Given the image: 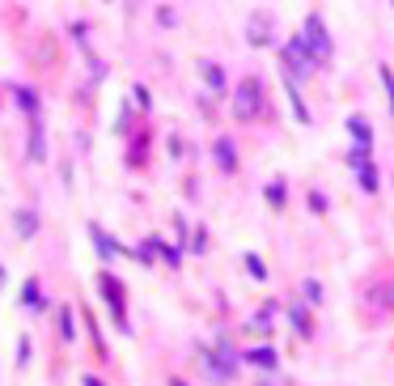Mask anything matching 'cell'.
<instances>
[{
  "label": "cell",
  "instance_id": "obj_12",
  "mask_svg": "<svg viewBox=\"0 0 394 386\" xmlns=\"http://www.w3.org/2000/svg\"><path fill=\"white\" fill-rule=\"evenodd\" d=\"M30 157H34V161H43V157H47V144H43V124H38V119H34V132H30Z\"/></svg>",
  "mask_w": 394,
  "mask_h": 386
},
{
  "label": "cell",
  "instance_id": "obj_17",
  "mask_svg": "<svg viewBox=\"0 0 394 386\" xmlns=\"http://www.w3.org/2000/svg\"><path fill=\"white\" fill-rule=\"evenodd\" d=\"M246 268H251V276H255V280H263V276H267V272H263V259H259V255H246Z\"/></svg>",
  "mask_w": 394,
  "mask_h": 386
},
{
  "label": "cell",
  "instance_id": "obj_8",
  "mask_svg": "<svg viewBox=\"0 0 394 386\" xmlns=\"http://www.w3.org/2000/svg\"><path fill=\"white\" fill-rule=\"evenodd\" d=\"M288 319H292V327H297L301 340H310V335H314V327H310V310H305V306H292Z\"/></svg>",
  "mask_w": 394,
  "mask_h": 386
},
{
  "label": "cell",
  "instance_id": "obj_10",
  "mask_svg": "<svg viewBox=\"0 0 394 386\" xmlns=\"http://www.w3.org/2000/svg\"><path fill=\"white\" fill-rule=\"evenodd\" d=\"M246 30H251V43H255V47H263V43H267V13H255Z\"/></svg>",
  "mask_w": 394,
  "mask_h": 386
},
{
  "label": "cell",
  "instance_id": "obj_14",
  "mask_svg": "<svg viewBox=\"0 0 394 386\" xmlns=\"http://www.w3.org/2000/svg\"><path fill=\"white\" fill-rule=\"evenodd\" d=\"M34 229H38V216H34V212H26V208H21V212H17V234H26V238H30Z\"/></svg>",
  "mask_w": 394,
  "mask_h": 386
},
{
  "label": "cell",
  "instance_id": "obj_3",
  "mask_svg": "<svg viewBox=\"0 0 394 386\" xmlns=\"http://www.w3.org/2000/svg\"><path fill=\"white\" fill-rule=\"evenodd\" d=\"M204 365H208V374H212V382H229L233 378V370H237V356H233V348H212V352H204Z\"/></svg>",
  "mask_w": 394,
  "mask_h": 386
},
{
  "label": "cell",
  "instance_id": "obj_4",
  "mask_svg": "<svg viewBox=\"0 0 394 386\" xmlns=\"http://www.w3.org/2000/svg\"><path fill=\"white\" fill-rule=\"evenodd\" d=\"M348 166L356 170V179H360L364 191H378V170L369 166V149H348Z\"/></svg>",
  "mask_w": 394,
  "mask_h": 386
},
{
  "label": "cell",
  "instance_id": "obj_2",
  "mask_svg": "<svg viewBox=\"0 0 394 386\" xmlns=\"http://www.w3.org/2000/svg\"><path fill=\"white\" fill-rule=\"evenodd\" d=\"M301 47H305L310 64H314V60H327V56H331V38H327V26H323V17H318V13H310V17H305Z\"/></svg>",
  "mask_w": 394,
  "mask_h": 386
},
{
  "label": "cell",
  "instance_id": "obj_7",
  "mask_svg": "<svg viewBox=\"0 0 394 386\" xmlns=\"http://www.w3.org/2000/svg\"><path fill=\"white\" fill-rule=\"evenodd\" d=\"M216 166L225 174H233L237 170V157H233V140H216Z\"/></svg>",
  "mask_w": 394,
  "mask_h": 386
},
{
  "label": "cell",
  "instance_id": "obj_13",
  "mask_svg": "<svg viewBox=\"0 0 394 386\" xmlns=\"http://www.w3.org/2000/svg\"><path fill=\"white\" fill-rule=\"evenodd\" d=\"M246 361H255V365L272 370V365H276V352H272V348H255V352H246Z\"/></svg>",
  "mask_w": 394,
  "mask_h": 386
},
{
  "label": "cell",
  "instance_id": "obj_20",
  "mask_svg": "<svg viewBox=\"0 0 394 386\" xmlns=\"http://www.w3.org/2000/svg\"><path fill=\"white\" fill-rule=\"evenodd\" d=\"M382 85H386V98H390V111H394V77L382 68Z\"/></svg>",
  "mask_w": 394,
  "mask_h": 386
},
{
  "label": "cell",
  "instance_id": "obj_5",
  "mask_svg": "<svg viewBox=\"0 0 394 386\" xmlns=\"http://www.w3.org/2000/svg\"><path fill=\"white\" fill-rule=\"evenodd\" d=\"M102 293H106V302H111V310H115V323L128 327V319H123V293H119V280H115V276H102Z\"/></svg>",
  "mask_w": 394,
  "mask_h": 386
},
{
  "label": "cell",
  "instance_id": "obj_9",
  "mask_svg": "<svg viewBox=\"0 0 394 386\" xmlns=\"http://www.w3.org/2000/svg\"><path fill=\"white\" fill-rule=\"evenodd\" d=\"M89 234H93L97 251H102L106 259H111V255H119V242H115V238H106V229H102V225H89Z\"/></svg>",
  "mask_w": 394,
  "mask_h": 386
},
{
  "label": "cell",
  "instance_id": "obj_16",
  "mask_svg": "<svg viewBox=\"0 0 394 386\" xmlns=\"http://www.w3.org/2000/svg\"><path fill=\"white\" fill-rule=\"evenodd\" d=\"M284 200H288L284 183H272V187H267V204H272V208H284Z\"/></svg>",
  "mask_w": 394,
  "mask_h": 386
},
{
  "label": "cell",
  "instance_id": "obj_15",
  "mask_svg": "<svg viewBox=\"0 0 394 386\" xmlns=\"http://www.w3.org/2000/svg\"><path fill=\"white\" fill-rule=\"evenodd\" d=\"M204 81H208L212 89H225V72H220L216 64H204Z\"/></svg>",
  "mask_w": 394,
  "mask_h": 386
},
{
  "label": "cell",
  "instance_id": "obj_1",
  "mask_svg": "<svg viewBox=\"0 0 394 386\" xmlns=\"http://www.w3.org/2000/svg\"><path fill=\"white\" fill-rule=\"evenodd\" d=\"M233 115H237V119H259V115H263V85H259V77H246V81L237 85V93H233Z\"/></svg>",
  "mask_w": 394,
  "mask_h": 386
},
{
  "label": "cell",
  "instance_id": "obj_6",
  "mask_svg": "<svg viewBox=\"0 0 394 386\" xmlns=\"http://www.w3.org/2000/svg\"><path fill=\"white\" fill-rule=\"evenodd\" d=\"M348 132L356 136V149H373V132H369V124H364L360 115H352V119H348Z\"/></svg>",
  "mask_w": 394,
  "mask_h": 386
},
{
  "label": "cell",
  "instance_id": "obj_19",
  "mask_svg": "<svg viewBox=\"0 0 394 386\" xmlns=\"http://www.w3.org/2000/svg\"><path fill=\"white\" fill-rule=\"evenodd\" d=\"M267 327H272V310H263V315L251 323V331H267Z\"/></svg>",
  "mask_w": 394,
  "mask_h": 386
},
{
  "label": "cell",
  "instance_id": "obj_11",
  "mask_svg": "<svg viewBox=\"0 0 394 386\" xmlns=\"http://www.w3.org/2000/svg\"><path fill=\"white\" fill-rule=\"evenodd\" d=\"M288 102H292V115H297L301 124H310V106L301 102V93H297V85H292V81H288Z\"/></svg>",
  "mask_w": 394,
  "mask_h": 386
},
{
  "label": "cell",
  "instance_id": "obj_18",
  "mask_svg": "<svg viewBox=\"0 0 394 386\" xmlns=\"http://www.w3.org/2000/svg\"><path fill=\"white\" fill-rule=\"evenodd\" d=\"M305 297L318 306V302H323V284H318V280H305Z\"/></svg>",
  "mask_w": 394,
  "mask_h": 386
},
{
  "label": "cell",
  "instance_id": "obj_21",
  "mask_svg": "<svg viewBox=\"0 0 394 386\" xmlns=\"http://www.w3.org/2000/svg\"><path fill=\"white\" fill-rule=\"evenodd\" d=\"M21 302H30V306H38V284H34V280L26 284V293H21Z\"/></svg>",
  "mask_w": 394,
  "mask_h": 386
}]
</instances>
